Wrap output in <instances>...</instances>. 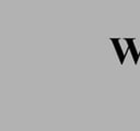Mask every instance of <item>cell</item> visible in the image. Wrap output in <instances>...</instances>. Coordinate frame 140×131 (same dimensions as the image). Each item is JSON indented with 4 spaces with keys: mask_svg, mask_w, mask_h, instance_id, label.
<instances>
[{
    "mask_svg": "<svg viewBox=\"0 0 140 131\" xmlns=\"http://www.w3.org/2000/svg\"><path fill=\"white\" fill-rule=\"evenodd\" d=\"M111 42L113 43V46L115 48V50H116V54H117V57L120 61V64L123 65L124 61L126 59V54L123 52V48H121V44L119 43L120 39H117V38H111Z\"/></svg>",
    "mask_w": 140,
    "mask_h": 131,
    "instance_id": "obj_1",
    "label": "cell"
},
{
    "mask_svg": "<svg viewBox=\"0 0 140 131\" xmlns=\"http://www.w3.org/2000/svg\"><path fill=\"white\" fill-rule=\"evenodd\" d=\"M125 42H127V50L130 52L131 56H132V59H133V62H135V65H137L138 62V59H139V56H140V53L137 52V49L135 47V43H133V41L135 39H129V38H125L124 39Z\"/></svg>",
    "mask_w": 140,
    "mask_h": 131,
    "instance_id": "obj_2",
    "label": "cell"
}]
</instances>
